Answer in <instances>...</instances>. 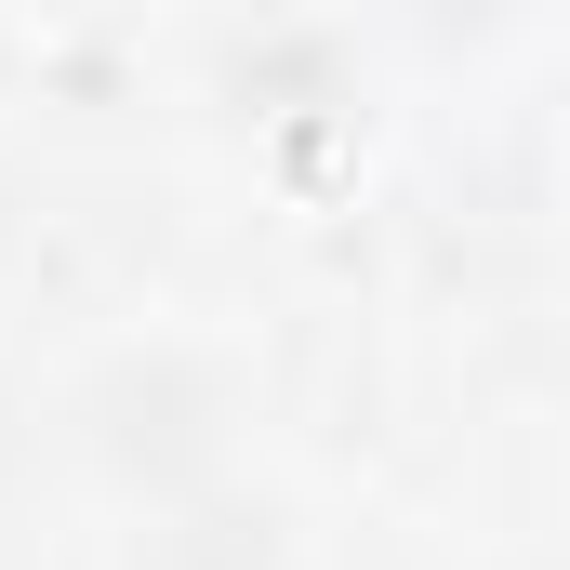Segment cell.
<instances>
[{
    "instance_id": "cell-1",
    "label": "cell",
    "mask_w": 570,
    "mask_h": 570,
    "mask_svg": "<svg viewBox=\"0 0 570 570\" xmlns=\"http://www.w3.org/2000/svg\"><path fill=\"white\" fill-rule=\"evenodd\" d=\"M80 425L94 451L120 464V478H186V464H213V425H226V399H213V372L199 358H120L94 399H80Z\"/></svg>"
}]
</instances>
